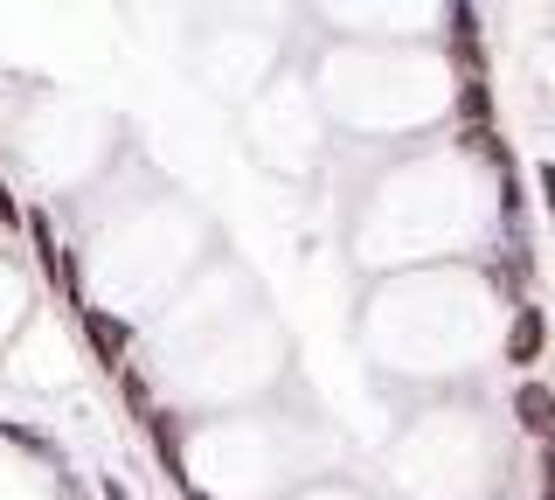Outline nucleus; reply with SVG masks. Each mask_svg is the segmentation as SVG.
<instances>
[{"label": "nucleus", "instance_id": "1", "mask_svg": "<svg viewBox=\"0 0 555 500\" xmlns=\"http://www.w3.org/2000/svg\"><path fill=\"white\" fill-rule=\"evenodd\" d=\"M77 326H83V341H91V355H98L104 375H126V369H132V326L118 320V313H104V306H83Z\"/></svg>", "mask_w": 555, "mask_h": 500}, {"label": "nucleus", "instance_id": "2", "mask_svg": "<svg viewBox=\"0 0 555 500\" xmlns=\"http://www.w3.org/2000/svg\"><path fill=\"white\" fill-rule=\"evenodd\" d=\"M548 348V313L534 299H514V320H507V334H500V361L507 369H534Z\"/></svg>", "mask_w": 555, "mask_h": 500}, {"label": "nucleus", "instance_id": "3", "mask_svg": "<svg viewBox=\"0 0 555 500\" xmlns=\"http://www.w3.org/2000/svg\"><path fill=\"white\" fill-rule=\"evenodd\" d=\"M514 418H520V431H528L534 445H555V383H542V375H520Z\"/></svg>", "mask_w": 555, "mask_h": 500}, {"label": "nucleus", "instance_id": "4", "mask_svg": "<svg viewBox=\"0 0 555 500\" xmlns=\"http://www.w3.org/2000/svg\"><path fill=\"white\" fill-rule=\"evenodd\" d=\"M22 230H28V244H35V265H42V279H49V285H56V292H63V271H69V251L56 244V216H49V209H42V202H35V209H28V222H22Z\"/></svg>", "mask_w": 555, "mask_h": 500}, {"label": "nucleus", "instance_id": "5", "mask_svg": "<svg viewBox=\"0 0 555 500\" xmlns=\"http://www.w3.org/2000/svg\"><path fill=\"white\" fill-rule=\"evenodd\" d=\"M0 438H8L14 452H28V459H42V465H56V473H63V445L49 438V431H35L22 418H0Z\"/></svg>", "mask_w": 555, "mask_h": 500}, {"label": "nucleus", "instance_id": "6", "mask_svg": "<svg viewBox=\"0 0 555 500\" xmlns=\"http://www.w3.org/2000/svg\"><path fill=\"white\" fill-rule=\"evenodd\" d=\"M459 118H465V132L493 126V84H459Z\"/></svg>", "mask_w": 555, "mask_h": 500}, {"label": "nucleus", "instance_id": "7", "mask_svg": "<svg viewBox=\"0 0 555 500\" xmlns=\"http://www.w3.org/2000/svg\"><path fill=\"white\" fill-rule=\"evenodd\" d=\"M444 42H479V8L451 0V8H444Z\"/></svg>", "mask_w": 555, "mask_h": 500}, {"label": "nucleus", "instance_id": "8", "mask_svg": "<svg viewBox=\"0 0 555 500\" xmlns=\"http://www.w3.org/2000/svg\"><path fill=\"white\" fill-rule=\"evenodd\" d=\"M28 222V209L14 202V188H8V175H0V230H22Z\"/></svg>", "mask_w": 555, "mask_h": 500}, {"label": "nucleus", "instance_id": "9", "mask_svg": "<svg viewBox=\"0 0 555 500\" xmlns=\"http://www.w3.org/2000/svg\"><path fill=\"white\" fill-rule=\"evenodd\" d=\"M534 195H542V209L555 216V161H534Z\"/></svg>", "mask_w": 555, "mask_h": 500}, {"label": "nucleus", "instance_id": "10", "mask_svg": "<svg viewBox=\"0 0 555 500\" xmlns=\"http://www.w3.org/2000/svg\"><path fill=\"white\" fill-rule=\"evenodd\" d=\"M98 500H132V487H126V479H112V473H104V479H98Z\"/></svg>", "mask_w": 555, "mask_h": 500}, {"label": "nucleus", "instance_id": "11", "mask_svg": "<svg viewBox=\"0 0 555 500\" xmlns=\"http://www.w3.org/2000/svg\"><path fill=\"white\" fill-rule=\"evenodd\" d=\"M188 500H216V493H202V487H195V493H188Z\"/></svg>", "mask_w": 555, "mask_h": 500}]
</instances>
